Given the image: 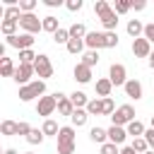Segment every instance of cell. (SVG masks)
Listing matches in <instances>:
<instances>
[{
    "instance_id": "6da1fadb",
    "label": "cell",
    "mask_w": 154,
    "mask_h": 154,
    "mask_svg": "<svg viewBox=\"0 0 154 154\" xmlns=\"http://www.w3.org/2000/svg\"><path fill=\"white\" fill-rule=\"evenodd\" d=\"M94 12L99 14V19H101V24H103L106 31H116V26H118V14L113 12V7H111L106 0H96V2H94Z\"/></svg>"
},
{
    "instance_id": "7a4b0ae2",
    "label": "cell",
    "mask_w": 154,
    "mask_h": 154,
    "mask_svg": "<svg viewBox=\"0 0 154 154\" xmlns=\"http://www.w3.org/2000/svg\"><path fill=\"white\" fill-rule=\"evenodd\" d=\"M55 140H58V154H72L75 152V125H63Z\"/></svg>"
},
{
    "instance_id": "3957f363",
    "label": "cell",
    "mask_w": 154,
    "mask_h": 154,
    "mask_svg": "<svg viewBox=\"0 0 154 154\" xmlns=\"http://www.w3.org/2000/svg\"><path fill=\"white\" fill-rule=\"evenodd\" d=\"M43 94H46V82L43 79H34L31 84L19 87V101H34V99H41Z\"/></svg>"
},
{
    "instance_id": "277c9868",
    "label": "cell",
    "mask_w": 154,
    "mask_h": 154,
    "mask_svg": "<svg viewBox=\"0 0 154 154\" xmlns=\"http://www.w3.org/2000/svg\"><path fill=\"white\" fill-rule=\"evenodd\" d=\"M111 120H113V125L128 128V125L135 120V108H132L130 103H123V106H118V108H116V113L111 116Z\"/></svg>"
},
{
    "instance_id": "5b68a950",
    "label": "cell",
    "mask_w": 154,
    "mask_h": 154,
    "mask_svg": "<svg viewBox=\"0 0 154 154\" xmlns=\"http://www.w3.org/2000/svg\"><path fill=\"white\" fill-rule=\"evenodd\" d=\"M19 29H24V34H38V31H43V19H38L34 12L31 14H22L19 17Z\"/></svg>"
},
{
    "instance_id": "8992f818",
    "label": "cell",
    "mask_w": 154,
    "mask_h": 154,
    "mask_svg": "<svg viewBox=\"0 0 154 154\" xmlns=\"http://www.w3.org/2000/svg\"><path fill=\"white\" fill-rule=\"evenodd\" d=\"M55 111H58V99H55V94L41 96V99H38V103H36V113H38V116H43V118L48 120Z\"/></svg>"
},
{
    "instance_id": "52a82bcc",
    "label": "cell",
    "mask_w": 154,
    "mask_h": 154,
    "mask_svg": "<svg viewBox=\"0 0 154 154\" xmlns=\"http://www.w3.org/2000/svg\"><path fill=\"white\" fill-rule=\"evenodd\" d=\"M34 72H36V77L38 79H48V77H53V65H51V58L48 55H43V53H38V58H36V63H34Z\"/></svg>"
},
{
    "instance_id": "ba28073f",
    "label": "cell",
    "mask_w": 154,
    "mask_h": 154,
    "mask_svg": "<svg viewBox=\"0 0 154 154\" xmlns=\"http://www.w3.org/2000/svg\"><path fill=\"white\" fill-rule=\"evenodd\" d=\"M108 79H111L113 87H125V82H128V70H125V65L113 63V65L108 67Z\"/></svg>"
},
{
    "instance_id": "9c48e42d",
    "label": "cell",
    "mask_w": 154,
    "mask_h": 154,
    "mask_svg": "<svg viewBox=\"0 0 154 154\" xmlns=\"http://www.w3.org/2000/svg\"><path fill=\"white\" fill-rule=\"evenodd\" d=\"M36 72H34V65H17V70H14V82L19 84V87H26V84H31V77H34Z\"/></svg>"
},
{
    "instance_id": "30bf717a",
    "label": "cell",
    "mask_w": 154,
    "mask_h": 154,
    "mask_svg": "<svg viewBox=\"0 0 154 154\" xmlns=\"http://www.w3.org/2000/svg\"><path fill=\"white\" fill-rule=\"evenodd\" d=\"M7 46H12L17 51H29L34 46V36L31 34H14V36L7 38Z\"/></svg>"
},
{
    "instance_id": "8fae6325",
    "label": "cell",
    "mask_w": 154,
    "mask_h": 154,
    "mask_svg": "<svg viewBox=\"0 0 154 154\" xmlns=\"http://www.w3.org/2000/svg\"><path fill=\"white\" fill-rule=\"evenodd\" d=\"M84 43L89 51H99V48H106V34L103 31H89L84 36Z\"/></svg>"
},
{
    "instance_id": "7c38bea8",
    "label": "cell",
    "mask_w": 154,
    "mask_h": 154,
    "mask_svg": "<svg viewBox=\"0 0 154 154\" xmlns=\"http://www.w3.org/2000/svg\"><path fill=\"white\" fill-rule=\"evenodd\" d=\"M152 43L144 38V36H140V38H135L132 41V53H135V58H149L152 55Z\"/></svg>"
},
{
    "instance_id": "4fadbf2b",
    "label": "cell",
    "mask_w": 154,
    "mask_h": 154,
    "mask_svg": "<svg viewBox=\"0 0 154 154\" xmlns=\"http://www.w3.org/2000/svg\"><path fill=\"white\" fill-rule=\"evenodd\" d=\"M125 140H128V130L125 128H120V125H111L108 128V142H113V144L120 147Z\"/></svg>"
},
{
    "instance_id": "5bb4252c",
    "label": "cell",
    "mask_w": 154,
    "mask_h": 154,
    "mask_svg": "<svg viewBox=\"0 0 154 154\" xmlns=\"http://www.w3.org/2000/svg\"><path fill=\"white\" fill-rule=\"evenodd\" d=\"M72 75H75V79H77L79 84H89V82H91V67H87V65H82V63L75 65Z\"/></svg>"
},
{
    "instance_id": "9a60e30c",
    "label": "cell",
    "mask_w": 154,
    "mask_h": 154,
    "mask_svg": "<svg viewBox=\"0 0 154 154\" xmlns=\"http://www.w3.org/2000/svg\"><path fill=\"white\" fill-rule=\"evenodd\" d=\"M123 89H125V96H130V99H135V101L142 99V84H140L137 79H128Z\"/></svg>"
},
{
    "instance_id": "2e32d148",
    "label": "cell",
    "mask_w": 154,
    "mask_h": 154,
    "mask_svg": "<svg viewBox=\"0 0 154 154\" xmlns=\"http://www.w3.org/2000/svg\"><path fill=\"white\" fill-rule=\"evenodd\" d=\"M96 94L101 96V99H108L111 96V91H113V84H111V79L108 77H101V79H96Z\"/></svg>"
},
{
    "instance_id": "e0dca14e",
    "label": "cell",
    "mask_w": 154,
    "mask_h": 154,
    "mask_svg": "<svg viewBox=\"0 0 154 154\" xmlns=\"http://www.w3.org/2000/svg\"><path fill=\"white\" fill-rule=\"evenodd\" d=\"M125 29H128V34L132 36V41H135V38H140V36H144V24H142L140 19H130Z\"/></svg>"
},
{
    "instance_id": "ac0fdd59",
    "label": "cell",
    "mask_w": 154,
    "mask_h": 154,
    "mask_svg": "<svg viewBox=\"0 0 154 154\" xmlns=\"http://www.w3.org/2000/svg\"><path fill=\"white\" fill-rule=\"evenodd\" d=\"M89 140L96 142V144H106V142H108V130H103V128L96 125V128L89 130Z\"/></svg>"
},
{
    "instance_id": "d6986e66",
    "label": "cell",
    "mask_w": 154,
    "mask_h": 154,
    "mask_svg": "<svg viewBox=\"0 0 154 154\" xmlns=\"http://www.w3.org/2000/svg\"><path fill=\"white\" fill-rule=\"evenodd\" d=\"M58 113L60 116H72L75 113V103L70 101V96L63 94V99H58Z\"/></svg>"
},
{
    "instance_id": "ffe728a7",
    "label": "cell",
    "mask_w": 154,
    "mask_h": 154,
    "mask_svg": "<svg viewBox=\"0 0 154 154\" xmlns=\"http://www.w3.org/2000/svg\"><path fill=\"white\" fill-rule=\"evenodd\" d=\"M70 120H72V125H75V128H82V125H87V120H89V113H87V108H75V113L70 116Z\"/></svg>"
},
{
    "instance_id": "44dd1931",
    "label": "cell",
    "mask_w": 154,
    "mask_h": 154,
    "mask_svg": "<svg viewBox=\"0 0 154 154\" xmlns=\"http://www.w3.org/2000/svg\"><path fill=\"white\" fill-rule=\"evenodd\" d=\"M19 17H22L19 5H10V7L2 10V19H7V22H19Z\"/></svg>"
},
{
    "instance_id": "7402d4cb",
    "label": "cell",
    "mask_w": 154,
    "mask_h": 154,
    "mask_svg": "<svg viewBox=\"0 0 154 154\" xmlns=\"http://www.w3.org/2000/svg\"><path fill=\"white\" fill-rule=\"evenodd\" d=\"M14 63H12V58H0V75L2 77H14Z\"/></svg>"
},
{
    "instance_id": "603a6c76",
    "label": "cell",
    "mask_w": 154,
    "mask_h": 154,
    "mask_svg": "<svg viewBox=\"0 0 154 154\" xmlns=\"http://www.w3.org/2000/svg\"><path fill=\"white\" fill-rule=\"evenodd\" d=\"M70 101L75 103V108H87V106H89V99H87L84 91H72V94H70Z\"/></svg>"
},
{
    "instance_id": "cb8c5ba5",
    "label": "cell",
    "mask_w": 154,
    "mask_h": 154,
    "mask_svg": "<svg viewBox=\"0 0 154 154\" xmlns=\"http://www.w3.org/2000/svg\"><path fill=\"white\" fill-rule=\"evenodd\" d=\"M84 46H87V43H84V38H70V43H67L65 48H67V53H72V55H79V53L84 51Z\"/></svg>"
},
{
    "instance_id": "d4e9b609",
    "label": "cell",
    "mask_w": 154,
    "mask_h": 154,
    "mask_svg": "<svg viewBox=\"0 0 154 154\" xmlns=\"http://www.w3.org/2000/svg\"><path fill=\"white\" fill-rule=\"evenodd\" d=\"M125 130H128V135H132V140H135V137H144V125H142L137 118H135Z\"/></svg>"
},
{
    "instance_id": "484cf974",
    "label": "cell",
    "mask_w": 154,
    "mask_h": 154,
    "mask_svg": "<svg viewBox=\"0 0 154 154\" xmlns=\"http://www.w3.org/2000/svg\"><path fill=\"white\" fill-rule=\"evenodd\" d=\"M87 113L89 116H103V101L101 99H91L89 106H87Z\"/></svg>"
},
{
    "instance_id": "4316f807",
    "label": "cell",
    "mask_w": 154,
    "mask_h": 154,
    "mask_svg": "<svg viewBox=\"0 0 154 154\" xmlns=\"http://www.w3.org/2000/svg\"><path fill=\"white\" fill-rule=\"evenodd\" d=\"M60 26H58V17H53V14H48V17H43V31H48V34H55Z\"/></svg>"
},
{
    "instance_id": "83f0119b",
    "label": "cell",
    "mask_w": 154,
    "mask_h": 154,
    "mask_svg": "<svg viewBox=\"0 0 154 154\" xmlns=\"http://www.w3.org/2000/svg\"><path fill=\"white\" fill-rule=\"evenodd\" d=\"M17 26H19V22H7V19H2V24H0V31L10 38V36H14L17 34Z\"/></svg>"
},
{
    "instance_id": "f1b7e54d",
    "label": "cell",
    "mask_w": 154,
    "mask_h": 154,
    "mask_svg": "<svg viewBox=\"0 0 154 154\" xmlns=\"http://www.w3.org/2000/svg\"><path fill=\"white\" fill-rule=\"evenodd\" d=\"M87 34H89V31H87V26H84L82 22H75V24L70 26V36H72V38H84Z\"/></svg>"
},
{
    "instance_id": "f546056e",
    "label": "cell",
    "mask_w": 154,
    "mask_h": 154,
    "mask_svg": "<svg viewBox=\"0 0 154 154\" xmlns=\"http://www.w3.org/2000/svg\"><path fill=\"white\" fill-rule=\"evenodd\" d=\"M43 135H53V137H58V132H60V128H58V123L53 120V118H48V120H43Z\"/></svg>"
},
{
    "instance_id": "4dcf8cb0",
    "label": "cell",
    "mask_w": 154,
    "mask_h": 154,
    "mask_svg": "<svg viewBox=\"0 0 154 154\" xmlns=\"http://www.w3.org/2000/svg\"><path fill=\"white\" fill-rule=\"evenodd\" d=\"M0 132H2L5 137H14V135H17V123H14V120H2Z\"/></svg>"
},
{
    "instance_id": "1f68e13d",
    "label": "cell",
    "mask_w": 154,
    "mask_h": 154,
    "mask_svg": "<svg viewBox=\"0 0 154 154\" xmlns=\"http://www.w3.org/2000/svg\"><path fill=\"white\" fill-rule=\"evenodd\" d=\"M70 38H72V36H70V29H63V26L53 34V41H55V43H65V46H67Z\"/></svg>"
},
{
    "instance_id": "d6a6232c",
    "label": "cell",
    "mask_w": 154,
    "mask_h": 154,
    "mask_svg": "<svg viewBox=\"0 0 154 154\" xmlns=\"http://www.w3.org/2000/svg\"><path fill=\"white\" fill-rule=\"evenodd\" d=\"M36 58H38V55H36L31 48H29V51H19V63H22V65H34Z\"/></svg>"
},
{
    "instance_id": "836d02e7",
    "label": "cell",
    "mask_w": 154,
    "mask_h": 154,
    "mask_svg": "<svg viewBox=\"0 0 154 154\" xmlns=\"http://www.w3.org/2000/svg\"><path fill=\"white\" fill-rule=\"evenodd\" d=\"M99 63V51H87L84 55H82V65H87V67H94Z\"/></svg>"
},
{
    "instance_id": "e575fe53",
    "label": "cell",
    "mask_w": 154,
    "mask_h": 154,
    "mask_svg": "<svg viewBox=\"0 0 154 154\" xmlns=\"http://www.w3.org/2000/svg\"><path fill=\"white\" fill-rule=\"evenodd\" d=\"M130 147H132L137 154H144V152H149V144H147V140H144V137H135V140L130 142Z\"/></svg>"
},
{
    "instance_id": "d590c367",
    "label": "cell",
    "mask_w": 154,
    "mask_h": 154,
    "mask_svg": "<svg viewBox=\"0 0 154 154\" xmlns=\"http://www.w3.org/2000/svg\"><path fill=\"white\" fill-rule=\"evenodd\" d=\"M130 7H132L130 0H116V2H113V12H116V14H125Z\"/></svg>"
},
{
    "instance_id": "8d00e7d4",
    "label": "cell",
    "mask_w": 154,
    "mask_h": 154,
    "mask_svg": "<svg viewBox=\"0 0 154 154\" xmlns=\"http://www.w3.org/2000/svg\"><path fill=\"white\" fill-rule=\"evenodd\" d=\"M43 137H46V135H43V130H36V128H34V130L26 135V142H29V144H41V142H43Z\"/></svg>"
},
{
    "instance_id": "74e56055",
    "label": "cell",
    "mask_w": 154,
    "mask_h": 154,
    "mask_svg": "<svg viewBox=\"0 0 154 154\" xmlns=\"http://www.w3.org/2000/svg\"><path fill=\"white\" fill-rule=\"evenodd\" d=\"M36 5H38L36 0H19V10H22V14H31Z\"/></svg>"
},
{
    "instance_id": "f35d334b",
    "label": "cell",
    "mask_w": 154,
    "mask_h": 154,
    "mask_svg": "<svg viewBox=\"0 0 154 154\" xmlns=\"http://www.w3.org/2000/svg\"><path fill=\"white\" fill-rule=\"evenodd\" d=\"M106 34V48H116L118 46V34L116 31H103Z\"/></svg>"
},
{
    "instance_id": "ab89813d",
    "label": "cell",
    "mask_w": 154,
    "mask_h": 154,
    "mask_svg": "<svg viewBox=\"0 0 154 154\" xmlns=\"http://www.w3.org/2000/svg\"><path fill=\"white\" fill-rule=\"evenodd\" d=\"M103 101V116H113L116 113V103H113V99L108 96V99H101Z\"/></svg>"
},
{
    "instance_id": "60d3db41",
    "label": "cell",
    "mask_w": 154,
    "mask_h": 154,
    "mask_svg": "<svg viewBox=\"0 0 154 154\" xmlns=\"http://www.w3.org/2000/svg\"><path fill=\"white\" fill-rule=\"evenodd\" d=\"M31 130H34V128H31L26 120H19V123H17V135H24V137H26Z\"/></svg>"
},
{
    "instance_id": "b9f144b4",
    "label": "cell",
    "mask_w": 154,
    "mask_h": 154,
    "mask_svg": "<svg viewBox=\"0 0 154 154\" xmlns=\"http://www.w3.org/2000/svg\"><path fill=\"white\" fill-rule=\"evenodd\" d=\"M101 154H120V149H118V144L106 142V144H101Z\"/></svg>"
},
{
    "instance_id": "7bdbcfd3",
    "label": "cell",
    "mask_w": 154,
    "mask_h": 154,
    "mask_svg": "<svg viewBox=\"0 0 154 154\" xmlns=\"http://www.w3.org/2000/svg\"><path fill=\"white\" fill-rule=\"evenodd\" d=\"M144 38L154 46V22H152V24H144Z\"/></svg>"
},
{
    "instance_id": "ee69618b",
    "label": "cell",
    "mask_w": 154,
    "mask_h": 154,
    "mask_svg": "<svg viewBox=\"0 0 154 154\" xmlns=\"http://www.w3.org/2000/svg\"><path fill=\"white\" fill-rule=\"evenodd\" d=\"M82 5H84L82 0H67V2H65V7H67L70 12H77V10H82Z\"/></svg>"
},
{
    "instance_id": "f6af8a7d",
    "label": "cell",
    "mask_w": 154,
    "mask_h": 154,
    "mask_svg": "<svg viewBox=\"0 0 154 154\" xmlns=\"http://www.w3.org/2000/svg\"><path fill=\"white\" fill-rule=\"evenodd\" d=\"M144 140H147L149 149H154V130H152V128H149V130H144Z\"/></svg>"
},
{
    "instance_id": "bcb514c9",
    "label": "cell",
    "mask_w": 154,
    "mask_h": 154,
    "mask_svg": "<svg viewBox=\"0 0 154 154\" xmlns=\"http://www.w3.org/2000/svg\"><path fill=\"white\" fill-rule=\"evenodd\" d=\"M132 7H135V12H142V10L147 7V2H144V0H137V2H135V0H132Z\"/></svg>"
},
{
    "instance_id": "7dc6e473",
    "label": "cell",
    "mask_w": 154,
    "mask_h": 154,
    "mask_svg": "<svg viewBox=\"0 0 154 154\" xmlns=\"http://www.w3.org/2000/svg\"><path fill=\"white\" fill-rule=\"evenodd\" d=\"M43 5H46V7H60L63 0H43Z\"/></svg>"
},
{
    "instance_id": "c3c4849f",
    "label": "cell",
    "mask_w": 154,
    "mask_h": 154,
    "mask_svg": "<svg viewBox=\"0 0 154 154\" xmlns=\"http://www.w3.org/2000/svg\"><path fill=\"white\" fill-rule=\"evenodd\" d=\"M120 154H137V152H135L132 147H123V149H120Z\"/></svg>"
},
{
    "instance_id": "681fc988",
    "label": "cell",
    "mask_w": 154,
    "mask_h": 154,
    "mask_svg": "<svg viewBox=\"0 0 154 154\" xmlns=\"http://www.w3.org/2000/svg\"><path fill=\"white\" fill-rule=\"evenodd\" d=\"M149 67L154 70V51H152V55H149Z\"/></svg>"
},
{
    "instance_id": "f907efd6",
    "label": "cell",
    "mask_w": 154,
    "mask_h": 154,
    "mask_svg": "<svg viewBox=\"0 0 154 154\" xmlns=\"http://www.w3.org/2000/svg\"><path fill=\"white\" fill-rule=\"evenodd\" d=\"M2 154H19V152H17V149H5Z\"/></svg>"
},
{
    "instance_id": "816d5d0a",
    "label": "cell",
    "mask_w": 154,
    "mask_h": 154,
    "mask_svg": "<svg viewBox=\"0 0 154 154\" xmlns=\"http://www.w3.org/2000/svg\"><path fill=\"white\" fill-rule=\"evenodd\" d=\"M152 130H154V116H152Z\"/></svg>"
},
{
    "instance_id": "f5cc1de1",
    "label": "cell",
    "mask_w": 154,
    "mask_h": 154,
    "mask_svg": "<svg viewBox=\"0 0 154 154\" xmlns=\"http://www.w3.org/2000/svg\"><path fill=\"white\" fill-rule=\"evenodd\" d=\"M144 154H154V149H149V152H144Z\"/></svg>"
},
{
    "instance_id": "db71d44e",
    "label": "cell",
    "mask_w": 154,
    "mask_h": 154,
    "mask_svg": "<svg viewBox=\"0 0 154 154\" xmlns=\"http://www.w3.org/2000/svg\"><path fill=\"white\" fill-rule=\"evenodd\" d=\"M26 154H34V152H26Z\"/></svg>"
}]
</instances>
